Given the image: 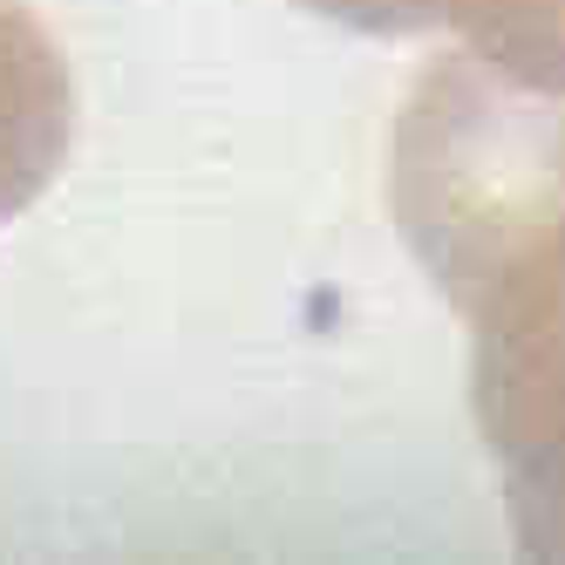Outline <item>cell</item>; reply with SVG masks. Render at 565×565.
Masks as SVG:
<instances>
[{"label":"cell","instance_id":"6da1fadb","mask_svg":"<svg viewBox=\"0 0 565 565\" xmlns=\"http://www.w3.org/2000/svg\"><path fill=\"white\" fill-rule=\"evenodd\" d=\"M443 294L470 320V409L511 539L532 558H565V212L498 238Z\"/></svg>","mask_w":565,"mask_h":565},{"label":"cell","instance_id":"7a4b0ae2","mask_svg":"<svg viewBox=\"0 0 565 565\" xmlns=\"http://www.w3.org/2000/svg\"><path fill=\"white\" fill-rule=\"evenodd\" d=\"M75 137V83L28 8L0 0V225L55 184Z\"/></svg>","mask_w":565,"mask_h":565},{"label":"cell","instance_id":"277c9868","mask_svg":"<svg viewBox=\"0 0 565 565\" xmlns=\"http://www.w3.org/2000/svg\"><path fill=\"white\" fill-rule=\"evenodd\" d=\"M307 14H328L341 28L361 34H423V8L416 0H300Z\"/></svg>","mask_w":565,"mask_h":565},{"label":"cell","instance_id":"3957f363","mask_svg":"<svg viewBox=\"0 0 565 565\" xmlns=\"http://www.w3.org/2000/svg\"><path fill=\"white\" fill-rule=\"evenodd\" d=\"M423 28H457L477 62L532 89H565V0H416Z\"/></svg>","mask_w":565,"mask_h":565}]
</instances>
